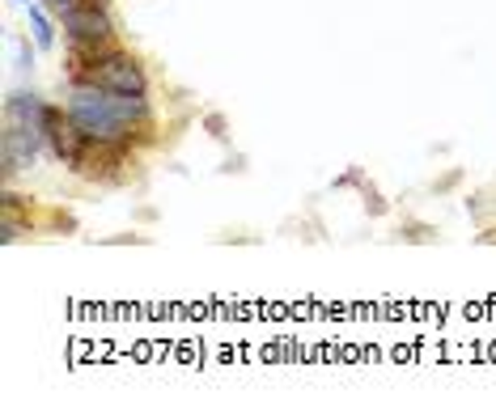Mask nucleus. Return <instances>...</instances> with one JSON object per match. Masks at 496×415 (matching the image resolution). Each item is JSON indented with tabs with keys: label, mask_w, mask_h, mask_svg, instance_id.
Wrapping results in <instances>:
<instances>
[{
	"label": "nucleus",
	"mask_w": 496,
	"mask_h": 415,
	"mask_svg": "<svg viewBox=\"0 0 496 415\" xmlns=\"http://www.w3.org/2000/svg\"><path fill=\"white\" fill-rule=\"evenodd\" d=\"M60 26H64V34H68V47H102V43H115V21L102 0H90V4L73 9L68 17H60Z\"/></svg>",
	"instance_id": "7ed1b4c3"
},
{
	"label": "nucleus",
	"mask_w": 496,
	"mask_h": 415,
	"mask_svg": "<svg viewBox=\"0 0 496 415\" xmlns=\"http://www.w3.org/2000/svg\"><path fill=\"white\" fill-rule=\"evenodd\" d=\"M204 128H209V136H217V140H225V114H204Z\"/></svg>",
	"instance_id": "1a4fd4ad"
},
{
	"label": "nucleus",
	"mask_w": 496,
	"mask_h": 415,
	"mask_svg": "<svg viewBox=\"0 0 496 415\" xmlns=\"http://www.w3.org/2000/svg\"><path fill=\"white\" fill-rule=\"evenodd\" d=\"M85 144H90V136H85V128L68 114V106H64V111H60V106H51V111H47V148H51V157L64 161L68 170H73Z\"/></svg>",
	"instance_id": "39448f33"
},
{
	"label": "nucleus",
	"mask_w": 496,
	"mask_h": 415,
	"mask_svg": "<svg viewBox=\"0 0 496 415\" xmlns=\"http://www.w3.org/2000/svg\"><path fill=\"white\" fill-rule=\"evenodd\" d=\"M132 157V144H115V140H94L81 148L77 165H73V174L90 178V182H115V178H124V165Z\"/></svg>",
	"instance_id": "20e7f679"
},
{
	"label": "nucleus",
	"mask_w": 496,
	"mask_h": 415,
	"mask_svg": "<svg viewBox=\"0 0 496 415\" xmlns=\"http://www.w3.org/2000/svg\"><path fill=\"white\" fill-rule=\"evenodd\" d=\"M30 9V30H34V43L43 51H51L56 47V30H51V17H47V9L43 4H26Z\"/></svg>",
	"instance_id": "6e6552de"
},
{
	"label": "nucleus",
	"mask_w": 496,
	"mask_h": 415,
	"mask_svg": "<svg viewBox=\"0 0 496 415\" xmlns=\"http://www.w3.org/2000/svg\"><path fill=\"white\" fill-rule=\"evenodd\" d=\"M34 221H30V208L21 204V195L4 191V204H0V241L9 246V241H17L21 233H30Z\"/></svg>",
	"instance_id": "0eeeda50"
},
{
	"label": "nucleus",
	"mask_w": 496,
	"mask_h": 415,
	"mask_svg": "<svg viewBox=\"0 0 496 415\" xmlns=\"http://www.w3.org/2000/svg\"><path fill=\"white\" fill-rule=\"evenodd\" d=\"M47 111L51 106L38 94L17 89V94H9V102H4V128L30 131V136H38V140H47Z\"/></svg>",
	"instance_id": "423d86ee"
},
{
	"label": "nucleus",
	"mask_w": 496,
	"mask_h": 415,
	"mask_svg": "<svg viewBox=\"0 0 496 415\" xmlns=\"http://www.w3.org/2000/svg\"><path fill=\"white\" fill-rule=\"evenodd\" d=\"M81 80H85V85H102V89H111V94H132V97L149 94V77H144L141 60L119 47H115L111 55H102ZM81 80H73V85H81Z\"/></svg>",
	"instance_id": "f03ea898"
},
{
	"label": "nucleus",
	"mask_w": 496,
	"mask_h": 415,
	"mask_svg": "<svg viewBox=\"0 0 496 415\" xmlns=\"http://www.w3.org/2000/svg\"><path fill=\"white\" fill-rule=\"evenodd\" d=\"M17 4H30V0H17Z\"/></svg>",
	"instance_id": "9d476101"
},
{
	"label": "nucleus",
	"mask_w": 496,
	"mask_h": 415,
	"mask_svg": "<svg viewBox=\"0 0 496 415\" xmlns=\"http://www.w3.org/2000/svg\"><path fill=\"white\" fill-rule=\"evenodd\" d=\"M68 114L77 119L85 136L94 140H115V144H149L153 140V111L149 97L132 94H111L102 85H73L68 89Z\"/></svg>",
	"instance_id": "f257e3e1"
}]
</instances>
